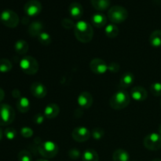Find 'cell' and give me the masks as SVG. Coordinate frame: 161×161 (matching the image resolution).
Returning a JSON list of instances; mask_svg holds the SVG:
<instances>
[{"mask_svg":"<svg viewBox=\"0 0 161 161\" xmlns=\"http://www.w3.org/2000/svg\"><path fill=\"white\" fill-rule=\"evenodd\" d=\"M28 48H29L28 43L25 40H23V39H20V40L17 41L14 44V50L20 55L25 54L28 51Z\"/></svg>","mask_w":161,"mask_h":161,"instance_id":"obj_24","label":"cell"},{"mask_svg":"<svg viewBox=\"0 0 161 161\" xmlns=\"http://www.w3.org/2000/svg\"><path fill=\"white\" fill-rule=\"evenodd\" d=\"M12 95H13V97H15V98H17V99H19L20 97H21V96H20V91L17 89L14 90V91H12Z\"/></svg>","mask_w":161,"mask_h":161,"instance_id":"obj_38","label":"cell"},{"mask_svg":"<svg viewBox=\"0 0 161 161\" xmlns=\"http://www.w3.org/2000/svg\"><path fill=\"white\" fill-rule=\"evenodd\" d=\"M42 31H43V25L39 20L31 22L28 27V33L32 37H39V35L43 32Z\"/></svg>","mask_w":161,"mask_h":161,"instance_id":"obj_17","label":"cell"},{"mask_svg":"<svg viewBox=\"0 0 161 161\" xmlns=\"http://www.w3.org/2000/svg\"><path fill=\"white\" fill-rule=\"evenodd\" d=\"M42 4L38 0H29L25 3L24 10L28 17H36L42 11Z\"/></svg>","mask_w":161,"mask_h":161,"instance_id":"obj_9","label":"cell"},{"mask_svg":"<svg viewBox=\"0 0 161 161\" xmlns=\"http://www.w3.org/2000/svg\"><path fill=\"white\" fill-rule=\"evenodd\" d=\"M45 115L42 114V113H37L36 115H35L34 118H33V121H34L35 124H42V123L45 120Z\"/></svg>","mask_w":161,"mask_h":161,"instance_id":"obj_37","label":"cell"},{"mask_svg":"<svg viewBox=\"0 0 161 161\" xmlns=\"http://www.w3.org/2000/svg\"><path fill=\"white\" fill-rule=\"evenodd\" d=\"M61 25L65 29H72L75 28V24L70 18H64L61 20Z\"/></svg>","mask_w":161,"mask_h":161,"instance_id":"obj_33","label":"cell"},{"mask_svg":"<svg viewBox=\"0 0 161 161\" xmlns=\"http://www.w3.org/2000/svg\"><path fill=\"white\" fill-rule=\"evenodd\" d=\"M18 161H32L31 153L27 150H21L17 155Z\"/></svg>","mask_w":161,"mask_h":161,"instance_id":"obj_30","label":"cell"},{"mask_svg":"<svg viewBox=\"0 0 161 161\" xmlns=\"http://www.w3.org/2000/svg\"><path fill=\"white\" fill-rule=\"evenodd\" d=\"M77 102H78V105L81 108H89L92 106L94 98L91 93L87 92V91H83V92L80 93V94L79 95Z\"/></svg>","mask_w":161,"mask_h":161,"instance_id":"obj_13","label":"cell"},{"mask_svg":"<svg viewBox=\"0 0 161 161\" xmlns=\"http://www.w3.org/2000/svg\"><path fill=\"white\" fill-rule=\"evenodd\" d=\"M80 155H81V153L77 149H72L69 152V157L72 160H77V159L80 158Z\"/></svg>","mask_w":161,"mask_h":161,"instance_id":"obj_35","label":"cell"},{"mask_svg":"<svg viewBox=\"0 0 161 161\" xmlns=\"http://www.w3.org/2000/svg\"><path fill=\"white\" fill-rule=\"evenodd\" d=\"M160 108H161V101H160Z\"/></svg>","mask_w":161,"mask_h":161,"instance_id":"obj_44","label":"cell"},{"mask_svg":"<svg viewBox=\"0 0 161 161\" xmlns=\"http://www.w3.org/2000/svg\"><path fill=\"white\" fill-rule=\"evenodd\" d=\"M149 42L153 47H161V30H155L149 36Z\"/></svg>","mask_w":161,"mask_h":161,"instance_id":"obj_22","label":"cell"},{"mask_svg":"<svg viewBox=\"0 0 161 161\" xmlns=\"http://www.w3.org/2000/svg\"><path fill=\"white\" fill-rule=\"evenodd\" d=\"M13 64L8 59L6 58H2L0 59V72L6 73L9 72L12 69Z\"/></svg>","mask_w":161,"mask_h":161,"instance_id":"obj_27","label":"cell"},{"mask_svg":"<svg viewBox=\"0 0 161 161\" xmlns=\"http://www.w3.org/2000/svg\"><path fill=\"white\" fill-rule=\"evenodd\" d=\"M128 17L127 9L121 6H113L108 9V18L113 24H120L125 21Z\"/></svg>","mask_w":161,"mask_h":161,"instance_id":"obj_3","label":"cell"},{"mask_svg":"<svg viewBox=\"0 0 161 161\" xmlns=\"http://www.w3.org/2000/svg\"><path fill=\"white\" fill-rule=\"evenodd\" d=\"M93 7L98 11H104L108 9L110 6V0H91Z\"/></svg>","mask_w":161,"mask_h":161,"instance_id":"obj_23","label":"cell"},{"mask_svg":"<svg viewBox=\"0 0 161 161\" xmlns=\"http://www.w3.org/2000/svg\"><path fill=\"white\" fill-rule=\"evenodd\" d=\"M158 131H159V134L161 135V124L159 126V127H158Z\"/></svg>","mask_w":161,"mask_h":161,"instance_id":"obj_41","label":"cell"},{"mask_svg":"<svg viewBox=\"0 0 161 161\" xmlns=\"http://www.w3.org/2000/svg\"><path fill=\"white\" fill-rule=\"evenodd\" d=\"M20 69L27 75H35L39 71V63L31 56H25L19 63Z\"/></svg>","mask_w":161,"mask_h":161,"instance_id":"obj_4","label":"cell"},{"mask_svg":"<svg viewBox=\"0 0 161 161\" xmlns=\"http://www.w3.org/2000/svg\"><path fill=\"white\" fill-rule=\"evenodd\" d=\"M91 135H92L93 138L95 140H100L102 139V138L105 135V131L102 128H100V127H95L91 131Z\"/></svg>","mask_w":161,"mask_h":161,"instance_id":"obj_31","label":"cell"},{"mask_svg":"<svg viewBox=\"0 0 161 161\" xmlns=\"http://www.w3.org/2000/svg\"><path fill=\"white\" fill-rule=\"evenodd\" d=\"M60 113V108L57 104L51 103L47 105L44 108V115L47 119H54Z\"/></svg>","mask_w":161,"mask_h":161,"instance_id":"obj_16","label":"cell"},{"mask_svg":"<svg viewBox=\"0 0 161 161\" xmlns=\"http://www.w3.org/2000/svg\"><path fill=\"white\" fill-rule=\"evenodd\" d=\"M3 135H4V132H3V130H2V129L0 128V141H1V140L3 139Z\"/></svg>","mask_w":161,"mask_h":161,"instance_id":"obj_40","label":"cell"},{"mask_svg":"<svg viewBox=\"0 0 161 161\" xmlns=\"http://www.w3.org/2000/svg\"><path fill=\"white\" fill-rule=\"evenodd\" d=\"M143 144L149 150H159L161 149V135L159 133H151L146 135L143 140Z\"/></svg>","mask_w":161,"mask_h":161,"instance_id":"obj_8","label":"cell"},{"mask_svg":"<svg viewBox=\"0 0 161 161\" xmlns=\"http://www.w3.org/2000/svg\"><path fill=\"white\" fill-rule=\"evenodd\" d=\"M135 81V76L131 72H126L122 75L119 81V86L121 88H128L133 84Z\"/></svg>","mask_w":161,"mask_h":161,"instance_id":"obj_19","label":"cell"},{"mask_svg":"<svg viewBox=\"0 0 161 161\" xmlns=\"http://www.w3.org/2000/svg\"><path fill=\"white\" fill-rule=\"evenodd\" d=\"M151 94L156 97H161V83L156 82L150 86Z\"/></svg>","mask_w":161,"mask_h":161,"instance_id":"obj_29","label":"cell"},{"mask_svg":"<svg viewBox=\"0 0 161 161\" xmlns=\"http://www.w3.org/2000/svg\"><path fill=\"white\" fill-rule=\"evenodd\" d=\"M20 135L22 137L25 138H29L32 137L33 135V130L28 127H24L20 129Z\"/></svg>","mask_w":161,"mask_h":161,"instance_id":"obj_34","label":"cell"},{"mask_svg":"<svg viewBox=\"0 0 161 161\" xmlns=\"http://www.w3.org/2000/svg\"><path fill=\"white\" fill-rule=\"evenodd\" d=\"M0 20L5 26L14 28L18 25L19 17L14 11L11 9H5L0 14Z\"/></svg>","mask_w":161,"mask_h":161,"instance_id":"obj_7","label":"cell"},{"mask_svg":"<svg viewBox=\"0 0 161 161\" xmlns=\"http://www.w3.org/2000/svg\"><path fill=\"white\" fill-rule=\"evenodd\" d=\"M69 13L72 18H81L83 14V6L77 2H73L69 6Z\"/></svg>","mask_w":161,"mask_h":161,"instance_id":"obj_15","label":"cell"},{"mask_svg":"<svg viewBox=\"0 0 161 161\" xmlns=\"http://www.w3.org/2000/svg\"><path fill=\"white\" fill-rule=\"evenodd\" d=\"M105 36L108 38L114 39V38L117 37V36L119 35V28L114 24H109L105 26Z\"/></svg>","mask_w":161,"mask_h":161,"instance_id":"obj_26","label":"cell"},{"mask_svg":"<svg viewBox=\"0 0 161 161\" xmlns=\"http://www.w3.org/2000/svg\"><path fill=\"white\" fill-rule=\"evenodd\" d=\"M152 161H161V159H154Z\"/></svg>","mask_w":161,"mask_h":161,"instance_id":"obj_43","label":"cell"},{"mask_svg":"<svg viewBox=\"0 0 161 161\" xmlns=\"http://www.w3.org/2000/svg\"><path fill=\"white\" fill-rule=\"evenodd\" d=\"M113 161H130L129 153L123 149H118L114 151L113 154Z\"/></svg>","mask_w":161,"mask_h":161,"instance_id":"obj_21","label":"cell"},{"mask_svg":"<svg viewBox=\"0 0 161 161\" xmlns=\"http://www.w3.org/2000/svg\"><path fill=\"white\" fill-rule=\"evenodd\" d=\"M132 161H137V160H132Z\"/></svg>","mask_w":161,"mask_h":161,"instance_id":"obj_45","label":"cell"},{"mask_svg":"<svg viewBox=\"0 0 161 161\" xmlns=\"http://www.w3.org/2000/svg\"><path fill=\"white\" fill-rule=\"evenodd\" d=\"M38 39H39V42L43 46H49L51 43V36L50 34L45 32V31L39 35Z\"/></svg>","mask_w":161,"mask_h":161,"instance_id":"obj_28","label":"cell"},{"mask_svg":"<svg viewBox=\"0 0 161 161\" xmlns=\"http://www.w3.org/2000/svg\"><path fill=\"white\" fill-rule=\"evenodd\" d=\"M4 135L8 140H14L17 136V130L13 127H7L4 130Z\"/></svg>","mask_w":161,"mask_h":161,"instance_id":"obj_32","label":"cell"},{"mask_svg":"<svg viewBox=\"0 0 161 161\" xmlns=\"http://www.w3.org/2000/svg\"><path fill=\"white\" fill-rule=\"evenodd\" d=\"M5 97V92L2 88H0V103L3 101Z\"/></svg>","mask_w":161,"mask_h":161,"instance_id":"obj_39","label":"cell"},{"mask_svg":"<svg viewBox=\"0 0 161 161\" xmlns=\"http://www.w3.org/2000/svg\"><path fill=\"white\" fill-rule=\"evenodd\" d=\"M119 68H120V65L119 64H118L117 62H111L110 64H108V70L109 72H113V73H116V72H119Z\"/></svg>","mask_w":161,"mask_h":161,"instance_id":"obj_36","label":"cell"},{"mask_svg":"<svg viewBox=\"0 0 161 161\" xmlns=\"http://www.w3.org/2000/svg\"><path fill=\"white\" fill-rule=\"evenodd\" d=\"M130 102V95L127 91H119L115 93L109 100L111 108L116 110H121L128 106Z\"/></svg>","mask_w":161,"mask_h":161,"instance_id":"obj_2","label":"cell"},{"mask_svg":"<svg viewBox=\"0 0 161 161\" xmlns=\"http://www.w3.org/2000/svg\"><path fill=\"white\" fill-rule=\"evenodd\" d=\"M130 97L136 102H144L147 98L148 93L142 86H135L130 91Z\"/></svg>","mask_w":161,"mask_h":161,"instance_id":"obj_14","label":"cell"},{"mask_svg":"<svg viewBox=\"0 0 161 161\" xmlns=\"http://www.w3.org/2000/svg\"><path fill=\"white\" fill-rule=\"evenodd\" d=\"M83 161H99V156L95 150L91 149H86L82 154Z\"/></svg>","mask_w":161,"mask_h":161,"instance_id":"obj_25","label":"cell"},{"mask_svg":"<svg viewBox=\"0 0 161 161\" xmlns=\"http://www.w3.org/2000/svg\"><path fill=\"white\" fill-rule=\"evenodd\" d=\"M90 69L96 75H103L108 71V64L104 60L94 58L90 62Z\"/></svg>","mask_w":161,"mask_h":161,"instance_id":"obj_11","label":"cell"},{"mask_svg":"<svg viewBox=\"0 0 161 161\" xmlns=\"http://www.w3.org/2000/svg\"><path fill=\"white\" fill-rule=\"evenodd\" d=\"M91 21H92L93 25L97 28H103L106 25L107 23V18L103 14L101 13H97V14H94L91 18Z\"/></svg>","mask_w":161,"mask_h":161,"instance_id":"obj_18","label":"cell"},{"mask_svg":"<svg viewBox=\"0 0 161 161\" xmlns=\"http://www.w3.org/2000/svg\"><path fill=\"white\" fill-rule=\"evenodd\" d=\"M36 161H48V160H46V159H39V160H37Z\"/></svg>","mask_w":161,"mask_h":161,"instance_id":"obj_42","label":"cell"},{"mask_svg":"<svg viewBox=\"0 0 161 161\" xmlns=\"http://www.w3.org/2000/svg\"><path fill=\"white\" fill-rule=\"evenodd\" d=\"M74 34L77 40L83 43L91 42L94 36V31L91 25L85 20L77 22L74 28Z\"/></svg>","mask_w":161,"mask_h":161,"instance_id":"obj_1","label":"cell"},{"mask_svg":"<svg viewBox=\"0 0 161 161\" xmlns=\"http://www.w3.org/2000/svg\"><path fill=\"white\" fill-rule=\"evenodd\" d=\"M14 109L7 104H0V126H7L15 119Z\"/></svg>","mask_w":161,"mask_h":161,"instance_id":"obj_6","label":"cell"},{"mask_svg":"<svg viewBox=\"0 0 161 161\" xmlns=\"http://www.w3.org/2000/svg\"><path fill=\"white\" fill-rule=\"evenodd\" d=\"M30 91L32 96L36 98H43L47 94V89L40 82H34L30 86Z\"/></svg>","mask_w":161,"mask_h":161,"instance_id":"obj_12","label":"cell"},{"mask_svg":"<svg viewBox=\"0 0 161 161\" xmlns=\"http://www.w3.org/2000/svg\"><path fill=\"white\" fill-rule=\"evenodd\" d=\"M38 151L39 154L45 159H51L56 157L58 153V145L52 141H46L41 142L38 146Z\"/></svg>","mask_w":161,"mask_h":161,"instance_id":"obj_5","label":"cell"},{"mask_svg":"<svg viewBox=\"0 0 161 161\" xmlns=\"http://www.w3.org/2000/svg\"><path fill=\"white\" fill-rule=\"evenodd\" d=\"M91 133L86 127L80 126L77 127L72 130V137L75 142H84L89 140L91 138Z\"/></svg>","mask_w":161,"mask_h":161,"instance_id":"obj_10","label":"cell"},{"mask_svg":"<svg viewBox=\"0 0 161 161\" xmlns=\"http://www.w3.org/2000/svg\"><path fill=\"white\" fill-rule=\"evenodd\" d=\"M31 103L28 98L25 97H21L17 101V108L18 111L21 113H25L30 109Z\"/></svg>","mask_w":161,"mask_h":161,"instance_id":"obj_20","label":"cell"}]
</instances>
